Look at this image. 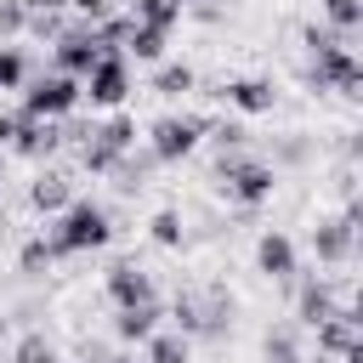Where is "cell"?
Masks as SVG:
<instances>
[{
  "mask_svg": "<svg viewBox=\"0 0 363 363\" xmlns=\"http://www.w3.org/2000/svg\"><path fill=\"white\" fill-rule=\"evenodd\" d=\"M306 57H312V68H306V85L312 91H340V96H363V62H357V51H352V40L346 34H335L329 23H306Z\"/></svg>",
  "mask_w": 363,
  "mask_h": 363,
  "instance_id": "6da1fadb",
  "label": "cell"
},
{
  "mask_svg": "<svg viewBox=\"0 0 363 363\" xmlns=\"http://www.w3.org/2000/svg\"><path fill=\"white\" fill-rule=\"evenodd\" d=\"M45 238H51V255H85V250H102V244L113 238V221H108L102 204L68 199V204L57 210V227H51Z\"/></svg>",
  "mask_w": 363,
  "mask_h": 363,
  "instance_id": "7a4b0ae2",
  "label": "cell"
},
{
  "mask_svg": "<svg viewBox=\"0 0 363 363\" xmlns=\"http://www.w3.org/2000/svg\"><path fill=\"white\" fill-rule=\"evenodd\" d=\"M216 187H221L233 204L255 210L261 199H272L278 170H272L267 159H255V153H221V159H216Z\"/></svg>",
  "mask_w": 363,
  "mask_h": 363,
  "instance_id": "3957f363",
  "label": "cell"
},
{
  "mask_svg": "<svg viewBox=\"0 0 363 363\" xmlns=\"http://www.w3.org/2000/svg\"><path fill=\"white\" fill-rule=\"evenodd\" d=\"M204 130H210L204 113H164V119H153V130H147V153H153L159 164H176V159H187V153L204 142Z\"/></svg>",
  "mask_w": 363,
  "mask_h": 363,
  "instance_id": "277c9868",
  "label": "cell"
},
{
  "mask_svg": "<svg viewBox=\"0 0 363 363\" xmlns=\"http://www.w3.org/2000/svg\"><path fill=\"white\" fill-rule=\"evenodd\" d=\"M136 147V119H108V125H91V136L79 142V164L91 170V176H108L113 170V159L119 153H130Z\"/></svg>",
  "mask_w": 363,
  "mask_h": 363,
  "instance_id": "5b68a950",
  "label": "cell"
},
{
  "mask_svg": "<svg viewBox=\"0 0 363 363\" xmlns=\"http://www.w3.org/2000/svg\"><path fill=\"white\" fill-rule=\"evenodd\" d=\"M74 102H79V79L74 74H40L28 91H23V113L28 119H62V113H74Z\"/></svg>",
  "mask_w": 363,
  "mask_h": 363,
  "instance_id": "8992f818",
  "label": "cell"
},
{
  "mask_svg": "<svg viewBox=\"0 0 363 363\" xmlns=\"http://www.w3.org/2000/svg\"><path fill=\"white\" fill-rule=\"evenodd\" d=\"M79 96H91L96 108H119L130 96V68H125V51H102L91 62V74L79 79Z\"/></svg>",
  "mask_w": 363,
  "mask_h": 363,
  "instance_id": "52a82bcc",
  "label": "cell"
},
{
  "mask_svg": "<svg viewBox=\"0 0 363 363\" xmlns=\"http://www.w3.org/2000/svg\"><path fill=\"white\" fill-rule=\"evenodd\" d=\"M352 250H357V204L346 199L340 216H329V221L312 227V255L323 267H340V261H352Z\"/></svg>",
  "mask_w": 363,
  "mask_h": 363,
  "instance_id": "ba28073f",
  "label": "cell"
},
{
  "mask_svg": "<svg viewBox=\"0 0 363 363\" xmlns=\"http://www.w3.org/2000/svg\"><path fill=\"white\" fill-rule=\"evenodd\" d=\"M51 51H57V74L85 79V74H91V62L102 57V40H96V28H91V23H79V28H62V34L51 40Z\"/></svg>",
  "mask_w": 363,
  "mask_h": 363,
  "instance_id": "9c48e42d",
  "label": "cell"
},
{
  "mask_svg": "<svg viewBox=\"0 0 363 363\" xmlns=\"http://www.w3.org/2000/svg\"><path fill=\"white\" fill-rule=\"evenodd\" d=\"M318 329V352L323 357H346V363H363V340H357V312L352 306H335L323 323H312Z\"/></svg>",
  "mask_w": 363,
  "mask_h": 363,
  "instance_id": "30bf717a",
  "label": "cell"
},
{
  "mask_svg": "<svg viewBox=\"0 0 363 363\" xmlns=\"http://www.w3.org/2000/svg\"><path fill=\"white\" fill-rule=\"evenodd\" d=\"M255 267L272 278V284H289L295 272H301V255H295V238L289 233H278V227H267L261 238H255Z\"/></svg>",
  "mask_w": 363,
  "mask_h": 363,
  "instance_id": "8fae6325",
  "label": "cell"
},
{
  "mask_svg": "<svg viewBox=\"0 0 363 363\" xmlns=\"http://www.w3.org/2000/svg\"><path fill=\"white\" fill-rule=\"evenodd\" d=\"M108 295H113V306L159 301V295H153V272H142L136 261H113V267H108Z\"/></svg>",
  "mask_w": 363,
  "mask_h": 363,
  "instance_id": "7c38bea8",
  "label": "cell"
},
{
  "mask_svg": "<svg viewBox=\"0 0 363 363\" xmlns=\"http://www.w3.org/2000/svg\"><path fill=\"white\" fill-rule=\"evenodd\" d=\"M57 147H62L57 119H28V113H23V125H17V136H11V153H17V159H45V153H57Z\"/></svg>",
  "mask_w": 363,
  "mask_h": 363,
  "instance_id": "4fadbf2b",
  "label": "cell"
},
{
  "mask_svg": "<svg viewBox=\"0 0 363 363\" xmlns=\"http://www.w3.org/2000/svg\"><path fill=\"white\" fill-rule=\"evenodd\" d=\"M221 96H227L238 113H272V108H278V91H272L267 79H227Z\"/></svg>",
  "mask_w": 363,
  "mask_h": 363,
  "instance_id": "5bb4252c",
  "label": "cell"
},
{
  "mask_svg": "<svg viewBox=\"0 0 363 363\" xmlns=\"http://www.w3.org/2000/svg\"><path fill=\"white\" fill-rule=\"evenodd\" d=\"M68 199H74V193H68V176H57V170H40V176L28 182V204H34L40 216H57Z\"/></svg>",
  "mask_w": 363,
  "mask_h": 363,
  "instance_id": "9a60e30c",
  "label": "cell"
},
{
  "mask_svg": "<svg viewBox=\"0 0 363 363\" xmlns=\"http://www.w3.org/2000/svg\"><path fill=\"white\" fill-rule=\"evenodd\" d=\"M153 329H159V301L119 306V318H113V335H119V340H147Z\"/></svg>",
  "mask_w": 363,
  "mask_h": 363,
  "instance_id": "2e32d148",
  "label": "cell"
},
{
  "mask_svg": "<svg viewBox=\"0 0 363 363\" xmlns=\"http://www.w3.org/2000/svg\"><path fill=\"white\" fill-rule=\"evenodd\" d=\"M335 312V289L323 284V278H312V284H301V295H295V318L312 329V323H323Z\"/></svg>",
  "mask_w": 363,
  "mask_h": 363,
  "instance_id": "e0dca14e",
  "label": "cell"
},
{
  "mask_svg": "<svg viewBox=\"0 0 363 363\" xmlns=\"http://www.w3.org/2000/svg\"><path fill=\"white\" fill-rule=\"evenodd\" d=\"M142 346H147V363H193V340H187V335H176V329H170V335H164V329H153Z\"/></svg>",
  "mask_w": 363,
  "mask_h": 363,
  "instance_id": "ac0fdd59",
  "label": "cell"
},
{
  "mask_svg": "<svg viewBox=\"0 0 363 363\" xmlns=\"http://www.w3.org/2000/svg\"><path fill=\"white\" fill-rule=\"evenodd\" d=\"M164 40H170L164 28H147V23H130V34H125V45H119V51H130L136 62H159V57H164Z\"/></svg>",
  "mask_w": 363,
  "mask_h": 363,
  "instance_id": "d6986e66",
  "label": "cell"
},
{
  "mask_svg": "<svg viewBox=\"0 0 363 363\" xmlns=\"http://www.w3.org/2000/svg\"><path fill=\"white\" fill-rule=\"evenodd\" d=\"M153 164H159V159H153V153H119V159H113V170H108V176H113V182H119V187H125V193H136V187H142V182H147V170H153Z\"/></svg>",
  "mask_w": 363,
  "mask_h": 363,
  "instance_id": "ffe728a7",
  "label": "cell"
},
{
  "mask_svg": "<svg viewBox=\"0 0 363 363\" xmlns=\"http://www.w3.org/2000/svg\"><path fill=\"white\" fill-rule=\"evenodd\" d=\"M176 17H182V6L176 0H130V23H147V28H176Z\"/></svg>",
  "mask_w": 363,
  "mask_h": 363,
  "instance_id": "44dd1931",
  "label": "cell"
},
{
  "mask_svg": "<svg viewBox=\"0 0 363 363\" xmlns=\"http://www.w3.org/2000/svg\"><path fill=\"white\" fill-rule=\"evenodd\" d=\"M170 323H176V335H204V295H176V306H170Z\"/></svg>",
  "mask_w": 363,
  "mask_h": 363,
  "instance_id": "7402d4cb",
  "label": "cell"
},
{
  "mask_svg": "<svg viewBox=\"0 0 363 363\" xmlns=\"http://www.w3.org/2000/svg\"><path fill=\"white\" fill-rule=\"evenodd\" d=\"M323 23L352 40V34L363 28V0H323Z\"/></svg>",
  "mask_w": 363,
  "mask_h": 363,
  "instance_id": "603a6c76",
  "label": "cell"
},
{
  "mask_svg": "<svg viewBox=\"0 0 363 363\" xmlns=\"http://www.w3.org/2000/svg\"><path fill=\"white\" fill-rule=\"evenodd\" d=\"M153 91H159V96H182V91H193V68H187V62H164V68L153 74Z\"/></svg>",
  "mask_w": 363,
  "mask_h": 363,
  "instance_id": "cb8c5ba5",
  "label": "cell"
},
{
  "mask_svg": "<svg viewBox=\"0 0 363 363\" xmlns=\"http://www.w3.org/2000/svg\"><path fill=\"white\" fill-rule=\"evenodd\" d=\"M147 233H153V244H164V250H182V216L176 210H153V221H147Z\"/></svg>",
  "mask_w": 363,
  "mask_h": 363,
  "instance_id": "d4e9b609",
  "label": "cell"
},
{
  "mask_svg": "<svg viewBox=\"0 0 363 363\" xmlns=\"http://www.w3.org/2000/svg\"><path fill=\"white\" fill-rule=\"evenodd\" d=\"M51 261H57V255H51V238H45V233H40V238H28V244H23V255H17V267H23L28 278H40Z\"/></svg>",
  "mask_w": 363,
  "mask_h": 363,
  "instance_id": "484cf974",
  "label": "cell"
},
{
  "mask_svg": "<svg viewBox=\"0 0 363 363\" xmlns=\"http://www.w3.org/2000/svg\"><path fill=\"white\" fill-rule=\"evenodd\" d=\"M23 79H28V62H23V51H17V45H0V96H6V91H17Z\"/></svg>",
  "mask_w": 363,
  "mask_h": 363,
  "instance_id": "4316f807",
  "label": "cell"
},
{
  "mask_svg": "<svg viewBox=\"0 0 363 363\" xmlns=\"http://www.w3.org/2000/svg\"><path fill=\"white\" fill-rule=\"evenodd\" d=\"M11 363H57V346L45 335H23L17 352H11Z\"/></svg>",
  "mask_w": 363,
  "mask_h": 363,
  "instance_id": "83f0119b",
  "label": "cell"
},
{
  "mask_svg": "<svg viewBox=\"0 0 363 363\" xmlns=\"http://www.w3.org/2000/svg\"><path fill=\"white\" fill-rule=\"evenodd\" d=\"M295 357H301L295 329H272V335H267V363H295Z\"/></svg>",
  "mask_w": 363,
  "mask_h": 363,
  "instance_id": "f1b7e54d",
  "label": "cell"
},
{
  "mask_svg": "<svg viewBox=\"0 0 363 363\" xmlns=\"http://www.w3.org/2000/svg\"><path fill=\"white\" fill-rule=\"evenodd\" d=\"M204 136H210L221 153H244V142H250V130H244V125H227V119H221V125H210Z\"/></svg>",
  "mask_w": 363,
  "mask_h": 363,
  "instance_id": "f546056e",
  "label": "cell"
},
{
  "mask_svg": "<svg viewBox=\"0 0 363 363\" xmlns=\"http://www.w3.org/2000/svg\"><path fill=\"white\" fill-rule=\"evenodd\" d=\"M23 23H28V6H23V0H0V45H6L11 34H23Z\"/></svg>",
  "mask_w": 363,
  "mask_h": 363,
  "instance_id": "4dcf8cb0",
  "label": "cell"
},
{
  "mask_svg": "<svg viewBox=\"0 0 363 363\" xmlns=\"http://www.w3.org/2000/svg\"><path fill=\"white\" fill-rule=\"evenodd\" d=\"M23 28H28L34 40H57V34H62V17H57V11H28Z\"/></svg>",
  "mask_w": 363,
  "mask_h": 363,
  "instance_id": "1f68e13d",
  "label": "cell"
},
{
  "mask_svg": "<svg viewBox=\"0 0 363 363\" xmlns=\"http://www.w3.org/2000/svg\"><path fill=\"white\" fill-rule=\"evenodd\" d=\"M74 11H79V23H102V17H113V0H68Z\"/></svg>",
  "mask_w": 363,
  "mask_h": 363,
  "instance_id": "d6a6232c",
  "label": "cell"
},
{
  "mask_svg": "<svg viewBox=\"0 0 363 363\" xmlns=\"http://www.w3.org/2000/svg\"><path fill=\"white\" fill-rule=\"evenodd\" d=\"M17 125H23V113H0V147H11V136H17Z\"/></svg>",
  "mask_w": 363,
  "mask_h": 363,
  "instance_id": "836d02e7",
  "label": "cell"
},
{
  "mask_svg": "<svg viewBox=\"0 0 363 363\" xmlns=\"http://www.w3.org/2000/svg\"><path fill=\"white\" fill-rule=\"evenodd\" d=\"M23 6H28V11H62L68 0H23Z\"/></svg>",
  "mask_w": 363,
  "mask_h": 363,
  "instance_id": "e575fe53",
  "label": "cell"
},
{
  "mask_svg": "<svg viewBox=\"0 0 363 363\" xmlns=\"http://www.w3.org/2000/svg\"><path fill=\"white\" fill-rule=\"evenodd\" d=\"M295 363H323V352H318V357H306V352H301V357H295Z\"/></svg>",
  "mask_w": 363,
  "mask_h": 363,
  "instance_id": "d590c367",
  "label": "cell"
},
{
  "mask_svg": "<svg viewBox=\"0 0 363 363\" xmlns=\"http://www.w3.org/2000/svg\"><path fill=\"white\" fill-rule=\"evenodd\" d=\"M0 335H6V318H0Z\"/></svg>",
  "mask_w": 363,
  "mask_h": 363,
  "instance_id": "8d00e7d4",
  "label": "cell"
},
{
  "mask_svg": "<svg viewBox=\"0 0 363 363\" xmlns=\"http://www.w3.org/2000/svg\"><path fill=\"white\" fill-rule=\"evenodd\" d=\"M102 363H108V357H102Z\"/></svg>",
  "mask_w": 363,
  "mask_h": 363,
  "instance_id": "74e56055",
  "label": "cell"
}]
</instances>
